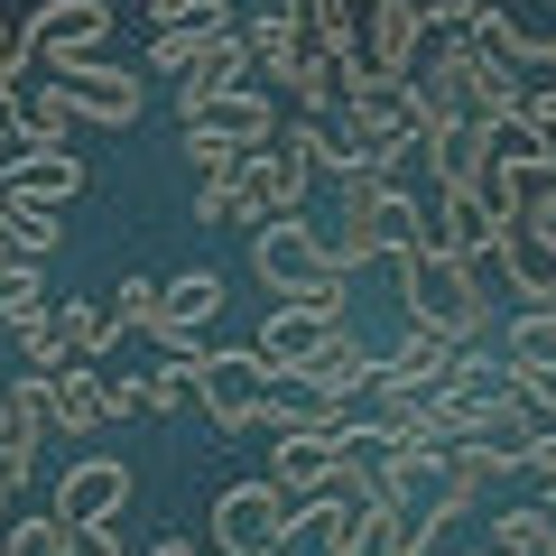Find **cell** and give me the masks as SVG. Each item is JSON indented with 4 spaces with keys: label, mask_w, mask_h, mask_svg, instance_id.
I'll return each mask as SVG.
<instances>
[{
    "label": "cell",
    "mask_w": 556,
    "mask_h": 556,
    "mask_svg": "<svg viewBox=\"0 0 556 556\" xmlns=\"http://www.w3.org/2000/svg\"><path fill=\"white\" fill-rule=\"evenodd\" d=\"M427 0H362V65H390V75H417L427 56Z\"/></svg>",
    "instance_id": "4fadbf2b"
},
{
    "label": "cell",
    "mask_w": 556,
    "mask_h": 556,
    "mask_svg": "<svg viewBox=\"0 0 556 556\" xmlns=\"http://www.w3.org/2000/svg\"><path fill=\"white\" fill-rule=\"evenodd\" d=\"M0 556H75V519H65L56 501H47V510H28L20 529L0 538Z\"/></svg>",
    "instance_id": "4316f807"
},
{
    "label": "cell",
    "mask_w": 556,
    "mask_h": 556,
    "mask_svg": "<svg viewBox=\"0 0 556 556\" xmlns=\"http://www.w3.org/2000/svg\"><path fill=\"white\" fill-rule=\"evenodd\" d=\"M139 399H149V417H177L186 399H195V362H186V353H167L159 371H139Z\"/></svg>",
    "instance_id": "f1b7e54d"
},
{
    "label": "cell",
    "mask_w": 556,
    "mask_h": 556,
    "mask_svg": "<svg viewBox=\"0 0 556 556\" xmlns=\"http://www.w3.org/2000/svg\"><path fill=\"white\" fill-rule=\"evenodd\" d=\"M445 529H455V510H437V501H417V510H390L380 519V556H437Z\"/></svg>",
    "instance_id": "cb8c5ba5"
},
{
    "label": "cell",
    "mask_w": 556,
    "mask_h": 556,
    "mask_svg": "<svg viewBox=\"0 0 556 556\" xmlns=\"http://www.w3.org/2000/svg\"><path fill=\"white\" fill-rule=\"evenodd\" d=\"M380 492L362 482V464H343L334 492H316V519H306V547L316 556H380Z\"/></svg>",
    "instance_id": "8992f818"
},
{
    "label": "cell",
    "mask_w": 556,
    "mask_h": 556,
    "mask_svg": "<svg viewBox=\"0 0 556 556\" xmlns=\"http://www.w3.org/2000/svg\"><path fill=\"white\" fill-rule=\"evenodd\" d=\"M10 186H20L28 204H75L84 195V159L75 149H28V159L10 167Z\"/></svg>",
    "instance_id": "603a6c76"
},
{
    "label": "cell",
    "mask_w": 556,
    "mask_h": 556,
    "mask_svg": "<svg viewBox=\"0 0 556 556\" xmlns=\"http://www.w3.org/2000/svg\"><path fill=\"white\" fill-rule=\"evenodd\" d=\"M353 445H362L353 417H325V427H278V437H269V473L288 482L298 501H316V492H334V482H343Z\"/></svg>",
    "instance_id": "5b68a950"
},
{
    "label": "cell",
    "mask_w": 556,
    "mask_h": 556,
    "mask_svg": "<svg viewBox=\"0 0 556 556\" xmlns=\"http://www.w3.org/2000/svg\"><path fill=\"white\" fill-rule=\"evenodd\" d=\"M501 353H510L519 371H556V306H510Z\"/></svg>",
    "instance_id": "d4e9b609"
},
{
    "label": "cell",
    "mask_w": 556,
    "mask_h": 556,
    "mask_svg": "<svg viewBox=\"0 0 556 556\" xmlns=\"http://www.w3.org/2000/svg\"><path fill=\"white\" fill-rule=\"evenodd\" d=\"M56 241H65L56 204H28L20 186H0V269H47Z\"/></svg>",
    "instance_id": "e0dca14e"
},
{
    "label": "cell",
    "mask_w": 556,
    "mask_h": 556,
    "mask_svg": "<svg viewBox=\"0 0 556 556\" xmlns=\"http://www.w3.org/2000/svg\"><path fill=\"white\" fill-rule=\"evenodd\" d=\"M38 427H28V417L20 408H10V417H0V473H10V482H28V473H38Z\"/></svg>",
    "instance_id": "f546056e"
},
{
    "label": "cell",
    "mask_w": 556,
    "mask_h": 556,
    "mask_svg": "<svg viewBox=\"0 0 556 556\" xmlns=\"http://www.w3.org/2000/svg\"><path fill=\"white\" fill-rule=\"evenodd\" d=\"M149 556H223V547H195V538H159Z\"/></svg>",
    "instance_id": "74e56055"
},
{
    "label": "cell",
    "mask_w": 556,
    "mask_h": 556,
    "mask_svg": "<svg viewBox=\"0 0 556 556\" xmlns=\"http://www.w3.org/2000/svg\"><path fill=\"white\" fill-rule=\"evenodd\" d=\"M47 380H56V427L65 437H102V427L121 417V390L102 380V362H56Z\"/></svg>",
    "instance_id": "ac0fdd59"
},
{
    "label": "cell",
    "mask_w": 556,
    "mask_h": 556,
    "mask_svg": "<svg viewBox=\"0 0 556 556\" xmlns=\"http://www.w3.org/2000/svg\"><path fill=\"white\" fill-rule=\"evenodd\" d=\"M195 408L214 417V437H251L269 408V362L260 343H204L195 353Z\"/></svg>",
    "instance_id": "277c9868"
},
{
    "label": "cell",
    "mask_w": 556,
    "mask_h": 556,
    "mask_svg": "<svg viewBox=\"0 0 556 556\" xmlns=\"http://www.w3.org/2000/svg\"><path fill=\"white\" fill-rule=\"evenodd\" d=\"M112 38V0H38L20 20V56L28 65H65V56H102Z\"/></svg>",
    "instance_id": "ba28073f"
},
{
    "label": "cell",
    "mask_w": 556,
    "mask_h": 556,
    "mask_svg": "<svg viewBox=\"0 0 556 556\" xmlns=\"http://www.w3.org/2000/svg\"><path fill=\"white\" fill-rule=\"evenodd\" d=\"M241 38H251V65H269V84L288 75L306 47H316V38H306V10H298V0H269L260 20H241Z\"/></svg>",
    "instance_id": "44dd1931"
},
{
    "label": "cell",
    "mask_w": 556,
    "mask_h": 556,
    "mask_svg": "<svg viewBox=\"0 0 556 556\" xmlns=\"http://www.w3.org/2000/svg\"><path fill=\"white\" fill-rule=\"evenodd\" d=\"M20 65H28V56H20V28L0 20V84H20Z\"/></svg>",
    "instance_id": "d590c367"
},
{
    "label": "cell",
    "mask_w": 556,
    "mask_h": 556,
    "mask_svg": "<svg viewBox=\"0 0 556 556\" xmlns=\"http://www.w3.org/2000/svg\"><path fill=\"white\" fill-rule=\"evenodd\" d=\"M241 84H251V38H241V20L204 28L195 56H186V75H177V112L186 102H214V93H241Z\"/></svg>",
    "instance_id": "9a60e30c"
},
{
    "label": "cell",
    "mask_w": 556,
    "mask_h": 556,
    "mask_svg": "<svg viewBox=\"0 0 556 556\" xmlns=\"http://www.w3.org/2000/svg\"><path fill=\"white\" fill-rule=\"evenodd\" d=\"M306 519H316V501H298L278 473H260V482H232L214 501V547L223 556H278V547H306Z\"/></svg>",
    "instance_id": "3957f363"
},
{
    "label": "cell",
    "mask_w": 556,
    "mask_h": 556,
    "mask_svg": "<svg viewBox=\"0 0 556 556\" xmlns=\"http://www.w3.org/2000/svg\"><path fill=\"white\" fill-rule=\"evenodd\" d=\"M149 28H232V0H149Z\"/></svg>",
    "instance_id": "4dcf8cb0"
},
{
    "label": "cell",
    "mask_w": 556,
    "mask_h": 556,
    "mask_svg": "<svg viewBox=\"0 0 556 556\" xmlns=\"http://www.w3.org/2000/svg\"><path fill=\"white\" fill-rule=\"evenodd\" d=\"M251 278L269 298H334L353 269L334 260V241H316L306 214H260L251 223Z\"/></svg>",
    "instance_id": "7a4b0ae2"
},
{
    "label": "cell",
    "mask_w": 556,
    "mask_h": 556,
    "mask_svg": "<svg viewBox=\"0 0 556 556\" xmlns=\"http://www.w3.org/2000/svg\"><path fill=\"white\" fill-rule=\"evenodd\" d=\"M47 84H56V93L75 102L84 121H102V130H130V121L149 112V84H139V65H102V56H65V65H47Z\"/></svg>",
    "instance_id": "52a82bcc"
},
{
    "label": "cell",
    "mask_w": 556,
    "mask_h": 556,
    "mask_svg": "<svg viewBox=\"0 0 556 556\" xmlns=\"http://www.w3.org/2000/svg\"><path fill=\"white\" fill-rule=\"evenodd\" d=\"M492 556H556V510L529 501V510H492Z\"/></svg>",
    "instance_id": "484cf974"
},
{
    "label": "cell",
    "mask_w": 556,
    "mask_h": 556,
    "mask_svg": "<svg viewBox=\"0 0 556 556\" xmlns=\"http://www.w3.org/2000/svg\"><path fill=\"white\" fill-rule=\"evenodd\" d=\"M278 556H306V547H278Z\"/></svg>",
    "instance_id": "60d3db41"
},
{
    "label": "cell",
    "mask_w": 556,
    "mask_h": 556,
    "mask_svg": "<svg viewBox=\"0 0 556 556\" xmlns=\"http://www.w3.org/2000/svg\"><path fill=\"white\" fill-rule=\"evenodd\" d=\"M306 371L325 380V399H334V408H353V399H362V390L380 380V343H362V325H343V334L325 343V353L306 362Z\"/></svg>",
    "instance_id": "ffe728a7"
},
{
    "label": "cell",
    "mask_w": 556,
    "mask_h": 556,
    "mask_svg": "<svg viewBox=\"0 0 556 556\" xmlns=\"http://www.w3.org/2000/svg\"><path fill=\"white\" fill-rule=\"evenodd\" d=\"M482 556H492V547H482Z\"/></svg>",
    "instance_id": "b9f144b4"
},
{
    "label": "cell",
    "mask_w": 556,
    "mask_h": 556,
    "mask_svg": "<svg viewBox=\"0 0 556 556\" xmlns=\"http://www.w3.org/2000/svg\"><path fill=\"white\" fill-rule=\"evenodd\" d=\"M343 325H353V306H343V288L334 298H269V316H260V353L269 362H316L325 343L343 334Z\"/></svg>",
    "instance_id": "9c48e42d"
},
{
    "label": "cell",
    "mask_w": 556,
    "mask_h": 556,
    "mask_svg": "<svg viewBox=\"0 0 556 556\" xmlns=\"http://www.w3.org/2000/svg\"><path fill=\"white\" fill-rule=\"evenodd\" d=\"M510 223L519 214H501L492 186H437V204H427V241L437 251H464V260H492Z\"/></svg>",
    "instance_id": "30bf717a"
},
{
    "label": "cell",
    "mask_w": 556,
    "mask_h": 556,
    "mask_svg": "<svg viewBox=\"0 0 556 556\" xmlns=\"http://www.w3.org/2000/svg\"><path fill=\"white\" fill-rule=\"evenodd\" d=\"M529 482H538V501L556 510V437H538V455H529Z\"/></svg>",
    "instance_id": "e575fe53"
},
{
    "label": "cell",
    "mask_w": 556,
    "mask_h": 556,
    "mask_svg": "<svg viewBox=\"0 0 556 556\" xmlns=\"http://www.w3.org/2000/svg\"><path fill=\"white\" fill-rule=\"evenodd\" d=\"M10 492H20V482H10V473H0V510H10Z\"/></svg>",
    "instance_id": "f35d334b"
},
{
    "label": "cell",
    "mask_w": 556,
    "mask_h": 556,
    "mask_svg": "<svg viewBox=\"0 0 556 556\" xmlns=\"http://www.w3.org/2000/svg\"><path fill=\"white\" fill-rule=\"evenodd\" d=\"M455 362H464L455 334H437V325H408V334L380 353V390H390V399H437L445 380H455Z\"/></svg>",
    "instance_id": "8fae6325"
},
{
    "label": "cell",
    "mask_w": 556,
    "mask_h": 556,
    "mask_svg": "<svg viewBox=\"0 0 556 556\" xmlns=\"http://www.w3.org/2000/svg\"><path fill=\"white\" fill-rule=\"evenodd\" d=\"M482 10H492V0H427V28H437V38H464Z\"/></svg>",
    "instance_id": "836d02e7"
},
{
    "label": "cell",
    "mask_w": 556,
    "mask_h": 556,
    "mask_svg": "<svg viewBox=\"0 0 556 556\" xmlns=\"http://www.w3.org/2000/svg\"><path fill=\"white\" fill-rule=\"evenodd\" d=\"M177 130L186 139H223V149H269L278 139V121H269V102L241 84V93H214V102H186L177 112Z\"/></svg>",
    "instance_id": "5bb4252c"
},
{
    "label": "cell",
    "mask_w": 556,
    "mask_h": 556,
    "mask_svg": "<svg viewBox=\"0 0 556 556\" xmlns=\"http://www.w3.org/2000/svg\"><path fill=\"white\" fill-rule=\"evenodd\" d=\"M20 353H28V371H56V362H65V334H56V316L20 325Z\"/></svg>",
    "instance_id": "d6a6232c"
},
{
    "label": "cell",
    "mask_w": 556,
    "mask_h": 556,
    "mask_svg": "<svg viewBox=\"0 0 556 556\" xmlns=\"http://www.w3.org/2000/svg\"><path fill=\"white\" fill-rule=\"evenodd\" d=\"M56 334H65V362H112L121 316H112V298H65L56 306Z\"/></svg>",
    "instance_id": "7402d4cb"
},
{
    "label": "cell",
    "mask_w": 556,
    "mask_h": 556,
    "mask_svg": "<svg viewBox=\"0 0 556 556\" xmlns=\"http://www.w3.org/2000/svg\"><path fill=\"white\" fill-rule=\"evenodd\" d=\"M130 492H139V482H130V464H121V455H75L56 473V510L65 519H121V510H130Z\"/></svg>",
    "instance_id": "2e32d148"
},
{
    "label": "cell",
    "mask_w": 556,
    "mask_h": 556,
    "mask_svg": "<svg viewBox=\"0 0 556 556\" xmlns=\"http://www.w3.org/2000/svg\"><path fill=\"white\" fill-rule=\"evenodd\" d=\"M492 269H501V288H510L519 306H556V223H529V214H519L510 232H501Z\"/></svg>",
    "instance_id": "7c38bea8"
},
{
    "label": "cell",
    "mask_w": 556,
    "mask_h": 556,
    "mask_svg": "<svg viewBox=\"0 0 556 556\" xmlns=\"http://www.w3.org/2000/svg\"><path fill=\"white\" fill-rule=\"evenodd\" d=\"M0 417H10V390H0Z\"/></svg>",
    "instance_id": "ab89813d"
},
{
    "label": "cell",
    "mask_w": 556,
    "mask_h": 556,
    "mask_svg": "<svg viewBox=\"0 0 556 556\" xmlns=\"http://www.w3.org/2000/svg\"><path fill=\"white\" fill-rule=\"evenodd\" d=\"M112 316H121V334H159V325H167V278H121Z\"/></svg>",
    "instance_id": "83f0119b"
},
{
    "label": "cell",
    "mask_w": 556,
    "mask_h": 556,
    "mask_svg": "<svg viewBox=\"0 0 556 556\" xmlns=\"http://www.w3.org/2000/svg\"><path fill=\"white\" fill-rule=\"evenodd\" d=\"M195 223H251V204H241V177H204V186H195Z\"/></svg>",
    "instance_id": "1f68e13d"
},
{
    "label": "cell",
    "mask_w": 556,
    "mask_h": 556,
    "mask_svg": "<svg viewBox=\"0 0 556 556\" xmlns=\"http://www.w3.org/2000/svg\"><path fill=\"white\" fill-rule=\"evenodd\" d=\"M390 278H399V306L408 325H437L455 343H482L492 334V260H464V251H437V241H417V251H390Z\"/></svg>",
    "instance_id": "6da1fadb"
},
{
    "label": "cell",
    "mask_w": 556,
    "mask_h": 556,
    "mask_svg": "<svg viewBox=\"0 0 556 556\" xmlns=\"http://www.w3.org/2000/svg\"><path fill=\"white\" fill-rule=\"evenodd\" d=\"M427 177L437 186H492V121H445L427 139Z\"/></svg>",
    "instance_id": "d6986e66"
},
{
    "label": "cell",
    "mask_w": 556,
    "mask_h": 556,
    "mask_svg": "<svg viewBox=\"0 0 556 556\" xmlns=\"http://www.w3.org/2000/svg\"><path fill=\"white\" fill-rule=\"evenodd\" d=\"M28 159V130H0V186H10V167Z\"/></svg>",
    "instance_id": "8d00e7d4"
}]
</instances>
